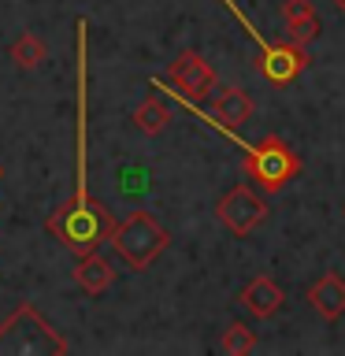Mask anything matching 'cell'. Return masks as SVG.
<instances>
[{
  "label": "cell",
  "instance_id": "cell-14",
  "mask_svg": "<svg viewBox=\"0 0 345 356\" xmlns=\"http://www.w3.org/2000/svg\"><path fill=\"white\" fill-rule=\"evenodd\" d=\"M319 15H312V19H300V22H289V41L294 44H300V49H305L308 41H316L319 38Z\"/></svg>",
  "mask_w": 345,
  "mask_h": 356
},
{
  "label": "cell",
  "instance_id": "cell-7",
  "mask_svg": "<svg viewBox=\"0 0 345 356\" xmlns=\"http://www.w3.org/2000/svg\"><path fill=\"white\" fill-rule=\"evenodd\" d=\"M282 300H286L282 286H278L275 278H267V275L252 278V282L238 293V305L249 312V316H256V319H271V316H278Z\"/></svg>",
  "mask_w": 345,
  "mask_h": 356
},
{
  "label": "cell",
  "instance_id": "cell-8",
  "mask_svg": "<svg viewBox=\"0 0 345 356\" xmlns=\"http://www.w3.org/2000/svg\"><path fill=\"white\" fill-rule=\"evenodd\" d=\"M308 300L327 323H338L345 316V278H338V275L316 278L312 289H308Z\"/></svg>",
  "mask_w": 345,
  "mask_h": 356
},
{
  "label": "cell",
  "instance_id": "cell-12",
  "mask_svg": "<svg viewBox=\"0 0 345 356\" xmlns=\"http://www.w3.org/2000/svg\"><path fill=\"white\" fill-rule=\"evenodd\" d=\"M11 60H15L22 71H33V67H41L49 60V49H45V41L38 33H19L15 44H11Z\"/></svg>",
  "mask_w": 345,
  "mask_h": 356
},
{
  "label": "cell",
  "instance_id": "cell-11",
  "mask_svg": "<svg viewBox=\"0 0 345 356\" xmlns=\"http://www.w3.org/2000/svg\"><path fill=\"white\" fill-rule=\"evenodd\" d=\"M167 122H171V104L160 97H145L138 108H134V127H138L145 138H156V134L167 130Z\"/></svg>",
  "mask_w": 345,
  "mask_h": 356
},
{
  "label": "cell",
  "instance_id": "cell-9",
  "mask_svg": "<svg viewBox=\"0 0 345 356\" xmlns=\"http://www.w3.org/2000/svg\"><path fill=\"white\" fill-rule=\"evenodd\" d=\"M74 282L82 286L89 297H100L104 289H111V282H115V267H111L104 256H100V249H97V252H86V256H78Z\"/></svg>",
  "mask_w": 345,
  "mask_h": 356
},
{
  "label": "cell",
  "instance_id": "cell-1",
  "mask_svg": "<svg viewBox=\"0 0 345 356\" xmlns=\"http://www.w3.org/2000/svg\"><path fill=\"white\" fill-rule=\"evenodd\" d=\"M49 234L67 252L86 256V252H97L104 241H111L115 216H111V208L104 200H97L89 193H74L49 216Z\"/></svg>",
  "mask_w": 345,
  "mask_h": 356
},
{
  "label": "cell",
  "instance_id": "cell-10",
  "mask_svg": "<svg viewBox=\"0 0 345 356\" xmlns=\"http://www.w3.org/2000/svg\"><path fill=\"white\" fill-rule=\"evenodd\" d=\"M211 115H216L227 130H238L252 115V97L245 89H219V97L211 100Z\"/></svg>",
  "mask_w": 345,
  "mask_h": 356
},
{
  "label": "cell",
  "instance_id": "cell-13",
  "mask_svg": "<svg viewBox=\"0 0 345 356\" xmlns=\"http://www.w3.org/2000/svg\"><path fill=\"white\" fill-rule=\"evenodd\" d=\"M256 349V334L245 327V323L234 319L227 330H223V353H230V356H245V353H252Z\"/></svg>",
  "mask_w": 345,
  "mask_h": 356
},
{
  "label": "cell",
  "instance_id": "cell-15",
  "mask_svg": "<svg viewBox=\"0 0 345 356\" xmlns=\"http://www.w3.org/2000/svg\"><path fill=\"white\" fill-rule=\"evenodd\" d=\"M312 15H316V8H312L308 0H286V4H282L286 26H289V22H300V19H312Z\"/></svg>",
  "mask_w": 345,
  "mask_h": 356
},
{
  "label": "cell",
  "instance_id": "cell-17",
  "mask_svg": "<svg viewBox=\"0 0 345 356\" xmlns=\"http://www.w3.org/2000/svg\"><path fill=\"white\" fill-rule=\"evenodd\" d=\"M0 182H4V167H0Z\"/></svg>",
  "mask_w": 345,
  "mask_h": 356
},
{
  "label": "cell",
  "instance_id": "cell-6",
  "mask_svg": "<svg viewBox=\"0 0 345 356\" xmlns=\"http://www.w3.org/2000/svg\"><path fill=\"white\" fill-rule=\"evenodd\" d=\"M308 67V56L300 52V44H267V49L260 52V71L271 86H289L297 82L300 71Z\"/></svg>",
  "mask_w": 345,
  "mask_h": 356
},
{
  "label": "cell",
  "instance_id": "cell-3",
  "mask_svg": "<svg viewBox=\"0 0 345 356\" xmlns=\"http://www.w3.org/2000/svg\"><path fill=\"white\" fill-rule=\"evenodd\" d=\"M297 171H300L297 152L278 138H264L256 149H249V156H245V175H249L264 193H278L286 182H294Z\"/></svg>",
  "mask_w": 345,
  "mask_h": 356
},
{
  "label": "cell",
  "instance_id": "cell-16",
  "mask_svg": "<svg viewBox=\"0 0 345 356\" xmlns=\"http://www.w3.org/2000/svg\"><path fill=\"white\" fill-rule=\"evenodd\" d=\"M334 4H338V8H342V11H345V0H334Z\"/></svg>",
  "mask_w": 345,
  "mask_h": 356
},
{
  "label": "cell",
  "instance_id": "cell-2",
  "mask_svg": "<svg viewBox=\"0 0 345 356\" xmlns=\"http://www.w3.org/2000/svg\"><path fill=\"white\" fill-rule=\"evenodd\" d=\"M167 245H171V230L149 211H130L122 222H115V234H111V249L130 271H145Z\"/></svg>",
  "mask_w": 345,
  "mask_h": 356
},
{
  "label": "cell",
  "instance_id": "cell-4",
  "mask_svg": "<svg viewBox=\"0 0 345 356\" xmlns=\"http://www.w3.org/2000/svg\"><path fill=\"white\" fill-rule=\"evenodd\" d=\"M216 216H219V222H223L230 234L245 238V234H252V230L267 219V200L256 193V189H249V186H234L230 193L219 200Z\"/></svg>",
  "mask_w": 345,
  "mask_h": 356
},
{
  "label": "cell",
  "instance_id": "cell-5",
  "mask_svg": "<svg viewBox=\"0 0 345 356\" xmlns=\"http://www.w3.org/2000/svg\"><path fill=\"white\" fill-rule=\"evenodd\" d=\"M167 82L189 100H204L211 93V86H216V74L197 52H178L175 63L167 67Z\"/></svg>",
  "mask_w": 345,
  "mask_h": 356
}]
</instances>
